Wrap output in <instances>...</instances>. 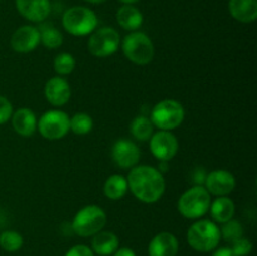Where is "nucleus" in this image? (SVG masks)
Instances as JSON below:
<instances>
[{
    "mask_svg": "<svg viewBox=\"0 0 257 256\" xmlns=\"http://www.w3.org/2000/svg\"><path fill=\"white\" fill-rule=\"evenodd\" d=\"M69 120L70 117L63 110H48L38 119L37 130L45 140H62L70 131Z\"/></svg>",
    "mask_w": 257,
    "mask_h": 256,
    "instance_id": "nucleus-8",
    "label": "nucleus"
},
{
    "mask_svg": "<svg viewBox=\"0 0 257 256\" xmlns=\"http://www.w3.org/2000/svg\"><path fill=\"white\" fill-rule=\"evenodd\" d=\"M228 10L240 23H252L257 19V0H230Z\"/></svg>",
    "mask_w": 257,
    "mask_h": 256,
    "instance_id": "nucleus-20",
    "label": "nucleus"
},
{
    "mask_svg": "<svg viewBox=\"0 0 257 256\" xmlns=\"http://www.w3.org/2000/svg\"><path fill=\"white\" fill-rule=\"evenodd\" d=\"M24 238L17 231L7 230L0 233V247L7 252H17L22 248Z\"/></svg>",
    "mask_w": 257,
    "mask_h": 256,
    "instance_id": "nucleus-25",
    "label": "nucleus"
},
{
    "mask_svg": "<svg viewBox=\"0 0 257 256\" xmlns=\"http://www.w3.org/2000/svg\"><path fill=\"white\" fill-rule=\"evenodd\" d=\"M12 124L15 132L22 137H30L37 131V115L30 108H19L13 112Z\"/></svg>",
    "mask_w": 257,
    "mask_h": 256,
    "instance_id": "nucleus-17",
    "label": "nucleus"
},
{
    "mask_svg": "<svg viewBox=\"0 0 257 256\" xmlns=\"http://www.w3.org/2000/svg\"><path fill=\"white\" fill-rule=\"evenodd\" d=\"M221 241L220 227L211 220H197L187 230V242L198 252L216 250Z\"/></svg>",
    "mask_w": 257,
    "mask_h": 256,
    "instance_id": "nucleus-2",
    "label": "nucleus"
},
{
    "mask_svg": "<svg viewBox=\"0 0 257 256\" xmlns=\"http://www.w3.org/2000/svg\"><path fill=\"white\" fill-rule=\"evenodd\" d=\"M70 131L74 135L84 136L93 130V119L87 113H75L69 120Z\"/></svg>",
    "mask_w": 257,
    "mask_h": 256,
    "instance_id": "nucleus-26",
    "label": "nucleus"
},
{
    "mask_svg": "<svg viewBox=\"0 0 257 256\" xmlns=\"http://www.w3.org/2000/svg\"><path fill=\"white\" fill-rule=\"evenodd\" d=\"M128 191L127 178L122 175H112L105 180L103 186V193L107 198L112 201L120 200L125 196Z\"/></svg>",
    "mask_w": 257,
    "mask_h": 256,
    "instance_id": "nucleus-22",
    "label": "nucleus"
},
{
    "mask_svg": "<svg viewBox=\"0 0 257 256\" xmlns=\"http://www.w3.org/2000/svg\"><path fill=\"white\" fill-rule=\"evenodd\" d=\"M45 99L54 107H63L67 104L72 95L69 83L63 77H53L47 82L44 87Z\"/></svg>",
    "mask_w": 257,
    "mask_h": 256,
    "instance_id": "nucleus-15",
    "label": "nucleus"
},
{
    "mask_svg": "<svg viewBox=\"0 0 257 256\" xmlns=\"http://www.w3.org/2000/svg\"><path fill=\"white\" fill-rule=\"evenodd\" d=\"M230 248L233 251V253H235L236 256H247L250 255L251 251H252L253 245L248 238L241 237L238 238V240L233 241V242L231 243Z\"/></svg>",
    "mask_w": 257,
    "mask_h": 256,
    "instance_id": "nucleus-29",
    "label": "nucleus"
},
{
    "mask_svg": "<svg viewBox=\"0 0 257 256\" xmlns=\"http://www.w3.org/2000/svg\"><path fill=\"white\" fill-rule=\"evenodd\" d=\"M123 54L137 65H146L155 57V45L151 38L142 32H131L122 42Z\"/></svg>",
    "mask_w": 257,
    "mask_h": 256,
    "instance_id": "nucleus-6",
    "label": "nucleus"
},
{
    "mask_svg": "<svg viewBox=\"0 0 257 256\" xmlns=\"http://www.w3.org/2000/svg\"><path fill=\"white\" fill-rule=\"evenodd\" d=\"M112 256H137L136 255L135 251L130 247H122V248H117L114 253Z\"/></svg>",
    "mask_w": 257,
    "mask_h": 256,
    "instance_id": "nucleus-34",
    "label": "nucleus"
},
{
    "mask_svg": "<svg viewBox=\"0 0 257 256\" xmlns=\"http://www.w3.org/2000/svg\"><path fill=\"white\" fill-rule=\"evenodd\" d=\"M210 205L211 195L205 186L195 185L181 195L177 208L185 218L197 220L208 212Z\"/></svg>",
    "mask_w": 257,
    "mask_h": 256,
    "instance_id": "nucleus-3",
    "label": "nucleus"
},
{
    "mask_svg": "<svg viewBox=\"0 0 257 256\" xmlns=\"http://www.w3.org/2000/svg\"><path fill=\"white\" fill-rule=\"evenodd\" d=\"M64 256H95V253L87 245H75L70 247Z\"/></svg>",
    "mask_w": 257,
    "mask_h": 256,
    "instance_id": "nucleus-31",
    "label": "nucleus"
},
{
    "mask_svg": "<svg viewBox=\"0 0 257 256\" xmlns=\"http://www.w3.org/2000/svg\"><path fill=\"white\" fill-rule=\"evenodd\" d=\"M128 190L143 203H155L166 191V181L158 168L141 165L131 168L127 177Z\"/></svg>",
    "mask_w": 257,
    "mask_h": 256,
    "instance_id": "nucleus-1",
    "label": "nucleus"
},
{
    "mask_svg": "<svg viewBox=\"0 0 257 256\" xmlns=\"http://www.w3.org/2000/svg\"><path fill=\"white\" fill-rule=\"evenodd\" d=\"M115 18H117L119 27L124 30H128V32H137L143 24L142 13L135 5L123 4L118 9Z\"/></svg>",
    "mask_w": 257,
    "mask_h": 256,
    "instance_id": "nucleus-18",
    "label": "nucleus"
},
{
    "mask_svg": "<svg viewBox=\"0 0 257 256\" xmlns=\"http://www.w3.org/2000/svg\"><path fill=\"white\" fill-rule=\"evenodd\" d=\"M206 176H207V173L205 172V170H203L202 167H198V168H196L195 172H193L192 181L195 182V185L202 186V183H205Z\"/></svg>",
    "mask_w": 257,
    "mask_h": 256,
    "instance_id": "nucleus-32",
    "label": "nucleus"
},
{
    "mask_svg": "<svg viewBox=\"0 0 257 256\" xmlns=\"http://www.w3.org/2000/svg\"><path fill=\"white\" fill-rule=\"evenodd\" d=\"M84 2L90 3V4H102V3H104L105 0H84Z\"/></svg>",
    "mask_w": 257,
    "mask_h": 256,
    "instance_id": "nucleus-36",
    "label": "nucleus"
},
{
    "mask_svg": "<svg viewBox=\"0 0 257 256\" xmlns=\"http://www.w3.org/2000/svg\"><path fill=\"white\" fill-rule=\"evenodd\" d=\"M92 251L99 256H109L119 247V240L115 233L110 231H99L92 236Z\"/></svg>",
    "mask_w": 257,
    "mask_h": 256,
    "instance_id": "nucleus-19",
    "label": "nucleus"
},
{
    "mask_svg": "<svg viewBox=\"0 0 257 256\" xmlns=\"http://www.w3.org/2000/svg\"><path fill=\"white\" fill-rule=\"evenodd\" d=\"M212 256H236L230 247H220L217 250H213Z\"/></svg>",
    "mask_w": 257,
    "mask_h": 256,
    "instance_id": "nucleus-33",
    "label": "nucleus"
},
{
    "mask_svg": "<svg viewBox=\"0 0 257 256\" xmlns=\"http://www.w3.org/2000/svg\"><path fill=\"white\" fill-rule=\"evenodd\" d=\"M39 29L33 25H23L13 33L10 45L18 53H30L39 45Z\"/></svg>",
    "mask_w": 257,
    "mask_h": 256,
    "instance_id": "nucleus-13",
    "label": "nucleus"
},
{
    "mask_svg": "<svg viewBox=\"0 0 257 256\" xmlns=\"http://www.w3.org/2000/svg\"><path fill=\"white\" fill-rule=\"evenodd\" d=\"M150 119L158 130L173 131L182 124L185 108L175 99H163L153 107Z\"/></svg>",
    "mask_w": 257,
    "mask_h": 256,
    "instance_id": "nucleus-7",
    "label": "nucleus"
},
{
    "mask_svg": "<svg viewBox=\"0 0 257 256\" xmlns=\"http://www.w3.org/2000/svg\"><path fill=\"white\" fill-rule=\"evenodd\" d=\"M18 13L33 23H43L50 14L49 0H15Z\"/></svg>",
    "mask_w": 257,
    "mask_h": 256,
    "instance_id": "nucleus-14",
    "label": "nucleus"
},
{
    "mask_svg": "<svg viewBox=\"0 0 257 256\" xmlns=\"http://www.w3.org/2000/svg\"><path fill=\"white\" fill-rule=\"evenodd\" d=\"M75 59L70 53H60L57 57L54 58V62H53V68H54L55 73H57L59 77L63 75H68L75 69Z\"/></svg>",
    "mask_w": 257,
    "mask_h": 256,
    "instance_id": "nucleus-27",
    "label": "nucleus"
},
{
    "mask_svg": "<svg viewBox=\"0 0 257 256\" xmlns=\"http://www.w3.org/2000/svg\"><path fill=\"white\" fill-rule=\"evenodd\" d=\"M107 223V213L97 205H88L75 213L72 221L73 232L80 237H92Z\"/></svg>",
    "mask_w": 257,
    "mask_h": 256,
    "instance_id": "nucleus-4",
    "label": "nucleus"
},
{
    "mask_svg": "<svg viewBox=\"0 0 257 256\" xmlns=\"http://www.w3.org/2000/svg\"><path fill=\"white\" fill-rule=\"evenodd\" d=\"M220 232L221 238H223L226 242L232 243L233 241L243 237V226L241 225L240 221L232 218V220L222 223V227H220Z\"/></svg>",
    "mask_w": 257,
    "mask_h": 256,
    "instance_id": "nucleus-28",
    "label": "nucleus"
},
{
    "mask_svg": "<svg viewBox=\"0 0 257 256\" xmlns=\"http://www.w3.org/2000/svg\"><path fill=\"white\" fill-rule=\"evenodd\" d=\"M236 178L230 171L215 170L211 171L205 180V188L210 195H215L217 197L227 196L235 190Z\"/></svg>",
    "mask_w": 257,
    "mask_h": 256,
    "instance_id": "nucleus-12",
    "label": "nucleus"
},
{
    "mask_svg": "<svg viewBox=\"0 0 257 256\" xmlns=\"http://www.w3.org/2000/svg\"><path fill=\"white\" fill-rule=\"evenodd\" d=\"M153 123L146 115H137L131 123V133L138 141H148L153 135Z\"/></svg>",
    "mask_w": 257,
    "mask_h": 256,
    "instance_id": "nucleus-24",
    "label": "nucleus"
},
{
    "mask_svg": "<svg viewBox=\"0 0 257 256\" xmlns=\"http://www.w3.org/2000/svg\"><path fill=\"white\" fill-rule=\"evenodd\" d=\"M178 140L171 131H158L150 138V150L158 161L168 162L178 152Z\"/></svg>",
    "mask_w": 257,
    "mask_h": 256,
    "instance_id": "nucleus-10",
    "label": "nucleus"
},
{
    "mask_svg": "<svg viewBox=\"0 0 257 256\" xmlns=\"http://www.w3.org/2000/svg\"><path fill=\"white\" fill-rule=\"evenodd\" d=\"M208 211L211 212V216H212L215 222L225 223L233 218L236 206L235 202L231 198H228L227 196H221V197L216 198L213 202H211Z\"/></svg>",
    "mask_w": 257,
    "mask_h": 256,
    "instance_id": "nucleus-21",
    "label": "nucleus"
},
{
    "mask_svg": "<svg viewBox=\"0 0 257 256\" xmlns=\"http://www.w3.org/2000/svg\"><path fill=\"white\" fill-rule=\"evenodd\" d=\"M120 44L119 33L112 27H103L95 29L88 40V49L90 54L97 58H105L114 54Z\"/></svg>",
    "mask_w": 257,
    "mask_h": 256,
    "instance_id": "nucleus-9",
    "label": "nucleus"
},
{
    "mask_svg": "<svg viewBox=\"0 0 257 256\" xmlns=\"http://www.w3.org/2000/svg\"><path fill=\"white\" fill-rule=\"evenodd\" d=\"M13 105L4 95H0V124H4L12 118Z\"/></svg>",
    "mask_w": 257,
    "mask_h": 256,
    "instance_id": "nucleus-30",
    "label": "nucleus"
},
{
    "mask_svg": "<svg viewBox=\"0 0 257 256\" xmlns=\"http://www.w3.org/2000/svg\"><path fill=\"white\" fill-rule=\"evenodd\" d=\"M180 243L173 233L163 231L157 233L148 245L150 256H177Z\"/></svg>",
    "mask_w": 257,
    "mask_h": 256,
    "instance_id": "nucleus-16",
    "label": "nucleus"
},
{
    "mask_svg": "<svg viewBox=\"0 0 257 256\" xmlns=\"http://www.w3.org/2000/svg\"><path fill=\"white\" fill-rule=\"evenodd\" d=\"M118 2L123 3V4H128V5H133L135 3L140 2V0H118Z\"/></svg>",
    "mask_w": 257,
    "mask_h": 256,
    "instance_id": "nucleus-35",
    "label": "nucleus"
},
{
    "mask_svg": "<svg viewBox=\"0 0 257 256\" xmlns=\"http://www.w3.org/2000/svg\"><path fill=\"white\" fill-rule=\"evenodd\" d=\"M63 28L74 37L92 34L98 25L97 14L87 7H72L63 14Z\"/></svg>",
    "mask_w": 257,
    "mask_h": 256,
    "instance_id": "nucleus-5",
    "label": "nucleus"
},
{
    "mask_svg": "<svg viewBox=\"0 0 257 256\" xmlns=\"http://www.w3.org/2000/svg\"><path fill=\"white\" fill-rule=\"evenodd\" d=\"M40 43L48 49H57L63 44V34L52 23L42 24L39 28Z\"/></svg>",
    "mask_w": 257,
    "mask_h": 256,
    "instance_id": "nucleus-23",
    "label": "nucleus"
},
{
    "mask_svg": "<svg viewBox=\"0 0 257 256\" xmlns=\"http://www.w3.org/2000/svg\"><path fill=\"white\" fill-rule=\"evenodd\" d=\"M140 147L133 141L120 138L115 141L112 147V160L118 167L123 170H131L140 162Z\"/></svg>",
    "mask_w": 257,
    "mask_h": 256,
    "instance_id": "nucleus-11",
    "label": "nucleus"
}]
</instances>
